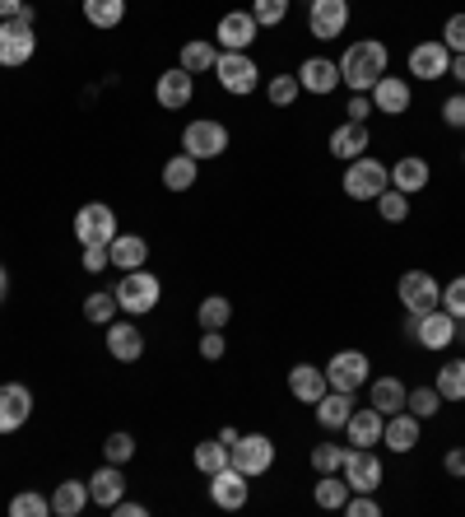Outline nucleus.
Here are the masks:
<instances>
[{
    "instance_id": "nucleus-13",
    "label": "nucleus",
    "mask_w": 465,
    "mask_h": 517,
    "mask_svg": "<svg viewBox=\"0 0 465 517\" xmlns=\"http://www.w3.org/2000/svg\"><path fill=\"white\" fill-rule=\"evenodd\" d=\"M372 364L363 350H340L331 354V364H326V382H331L335 392H359L363 382H368Z\"/></svg>"
},
{
    "instance_id": "nucleus-27",
    "label": "nucleus",
    "mask_w": 465,
    "mask_h": 517,
    "mask_svg": "<svg viewBox=\"0 0 465 517\" xmlns=\"http://www.w3.org/2000/svg\"><path fill=\"white\" fill-rule=\"evenodd\" d=\"M382 424H386V415L377 406L354 410V415H349V424H345L349 448H377V443H382Z\"/></svg>"
},
{
    "instance_id": "nucleus-7",
    "label": "nucleus",
    "mask_w": 465,
    "mask_h": 517,
    "mask_svg": "<svg viewBox=\"0 0 465 517\" xmlns=\"http://www.w3.org/2000/svg\"><path fill=\"white\" fill-rule=\"evenodd\" d=\"M182 150L191 154V159H219V154L228 150V126L224 122H210V117H196V122L182 131Z\"/></svg>"
},
{
    "instance_id": "nucleus-22",
    "label": "nucleus",
    "mask_w": 465,
    "mask_h": 517,
    "mask_svg": "<svg viewBox=\"0 0 465 517\" xmlns=\"http://www.w3.org/2000/svg\"><path fill=\"white\" fill-rule=\"evenodd\" d=\"M372 108L382 112V117H400V112H410V80H400V75H382V80L372 84Z\"/></svg>"
},
{
    "instance_id": "nucleus-50",
    "label": "nucleus",
    "mask_w": 465,
    "mask_h": 517,
    "mask_svg": "<svg viewBox=\"0 0 465 517\" xmlns=\"http://www.w3.org/2000/svg\"><path fill=\"white\" fill-rule=\"evenodd\" d=\"M442 122L452 126V131H465V94H452L442 103Z\"/></svg>"
},
{
    "instance_id": "nucleus-51",
    "label": "nucleus",
    "mask_w": 465,
    "mask_h": 517,
    "mask_svg": "<svg viewBox=\"0 0 465 517\" xmlns=\"http://www.w3.org/2000/svg\"><path fill=\"white\" fill-rule=\"evenodd\" d=\"M224 350H228V341H224V331H205L200 336V359H224Z\"/></svg>"
},
{
    "instance_id": "nucleus-48",
    "label": "nucleus",
    "mask_w": 465,
    "mask_h": 517,
    "mask_svg": "<svg viewBox=\"0 0 465 517\" xmlns=\"http://www.w3.org/2000/svg\"><path fill=\"white\" fill-rule=\"evenodd\" d=\"M442 42H447V52H465V14H452L447 24H442Z\"/></svg>"
},
{
    "instance_id": "nucleus-33",
    "label": "nucleus",
    "mask_w": 465,
    "mask_h": 517,
    "mask_svg": "<svg viewBox=\"0 0 465 517\" xmlns=\"http://www.w3.org/2000/svg\"><path fill=\"white\" fill-rule=\"evenodd\" d=\"M214 61H219V47H214V42H205V38L186 42V47H182V56H177V66H182L186 75H200V70H214Z\"/></svg>"
},
{
    "instance_id": "nucleus-31",
    "label": "nucleus",
    "mask_w": 465,
    "mask_h": 517,
    "mask_svg": "<svg viewBox=\"0 0 465 517\" xmlns=\"http://www.w3.org/2000/svg\"><path fill=\"white\" fill-rule=\"evenodd\" d=\"M200 182V159H191V154H173L168 164H163V187L168 191H191Z\"/></svg>"
},
{
    "instance_id": "nucleus-57",
    "label": "nucleus",
    "mask_w": 465,
    "mask_h": 517,
    "mask_svg": "<svg viewBox=\"0 0 465 517\" xmlns=\"http://www.w3.org/2000/svg\"><path fill=\"white\" fill-rule=\"evenodd\" d=\"M19 10H24V0H0V19H14Z\"/></svg>"
},
{
    "instance_id": "nucleus-10",
    "label": "nucleus",
    "mask_w": 465,
    "mask_h": 517,
    "mask_svg": "<svg viewBox=\"0 0 465 517\" xmlns=\"http://www.w3.org/2000/svg\"><path fill=\"white\" fill-rule=\"evenodd\" d=\"M396 299L405 313H428V308H438L442 303V285L433 280L428 271H405L396 285Z\"/></svg>"
},
{
    "instance_id": "nucleus-23",
    "label": "nucleus",
    "mask_w": 465,
    "mask_h": 517,
    "mask_svg": "<svg viewBox=\"0 0 465 517\" xmlns=\"http://www.w3.org/2000/svg\"><path fill=\"white\" fill-rule=\"evenodd\" d=\"M419 415H410V410H396V415H386V424H382V443L391 452H400V457H405V452H414L419 448Z\"/></svg>"
},
{
    "instance_id": "nucleus-5",
    "label": "nucleus",
    "mask_w": 465,
    "mask_h": 517,
    "mask_svg": "<svg viewBox=\"0 0 465 517\" xmlns=\"http://www.w3.org/2000/svg\"><path fill=\"white\" fill-rule=\"evenodd\" d=\"M117 215H112V205L103 201H89L75 210V238H80V247H107L112 238H117Z\"/></svg>"
},
{
    "instance_id": "nucleus-55",
    "label": "nucleus",
    "mask_w": 465,
    "mask_h": 517,
    "mask_svg": "<svg viewBox=\"0 0 465 517\" xmlns=\"http://www.w3.org/2000/svg\"><path fill=\"white\" fill-rule=\"evenodd\" d=\"M112 517H149V508L145 504H135V499H117V504L107 508Z\"/></svg>"
},
{
    "instance_id": "nucleus-3",
    "label": "nucleus",
    "mask_w": 465,
    "mask_h": 517,
    "mask_svg": "<svg viewBox=\"0 0 465 517\" xmlns=\"http://www.w3.org/2000/svg\"><path fill=\"white\" fill-rule=\"evenodd\" d=\"M345 196L349 201H377L386 187H391V168L382 164V159H368V154H359V159H349L345 164Z\"/></svg>"
},
{
    "instance_id": "nucleus-35",
    "label": "nucleus",
    "mask_w": 465,
    "mask_h": 517,
    "mask_svg": "<svg viewBox=\"0 0 465 517\" xmlns=\"http://www.w3.org/2000/svg\"><path fill=\"white\" fill-rule=\"evenodd\" d=\"M117 313H121V308H117V294H112V289H93V294H84V322L107 327Z\"/></svg>"
},
{
    "instance_id": "nucleus-4",
    "label": "nucleus",
    "mask_w": 465,
    "mask_h": 517,
    "mask_svg": "<svg viewBox=\"0 0 465 517\" xmlns=\"http://www.w3.org/2000/svg\"><path fill=\"white\" fill-rule=\"evenodd\" d=\"M405 336L424 350H447L456 341V317L447 308H428V313H405Z\"/></svg>"
},
{
    "instance_id": "nucleus-40",
    "label": "nucleus",
    "mask_w": 465,
    "mask_h": 517,
    "mask_svg": "<svg viewBox=\"0 0 465 517\" xmlns=\"http://www.w3.org/2000/svg\"><path fill=\"white\" fill-rule=\"evenodd\" d=\"M377 215H382L386 224H405V219H410V196L396 187H386L382 196H377Z\"/></svg>"
},
{
    "instance_id": "nucleus-32",
    "label": "nucleus",
    "mask_w": 465,
    "mask_h": 517,
    "mask_svg": "<svg viewBox=\"0 0 465 517\" xmlns=\"http://www.w3.org/2000/svg\"><path fill=\"white\" fill-rule=\"evenodd\" d=\"M368 396H372V406L382 410V415H396V410H405V396H410V387L386 373V378H377V382L368 387Z\"/></svg>"
},
{
    "instance_id": "nucleus-17",
    "label": "nucleus",
    "mask_w": 465,
    "mask_h": 517,
    "mask_svg": "<svg viewBox=\"0 0 465 517\" xmlns=\"http://www.w3.org/2000/svg\"><path fill=\"white\" fill-rule=\"evenodd\" d=\"M247 494H252V476H242L233 462H228L224 471H214V476H210V499L219 508H228V513L247 504Z\"/></svg>"
},
{
    "instance_id": "nucleus-53",
    "label": "nucleus",
    "mask_w": 465,
    "mask_h": 517,
    "mask_svg": "<svg viewBox=\"0 0 465 517\" xmlns=\"http://www.w3.org/2000/svg\"><path fill=\"white\" fill-rule=\"evenodd\" d=\"M442 471L461 480L465 476V448H447V457H442Z\"/></svg>"
},
{
    "instance_id": "nucleus-46",
    "label": "nucleus",
    "mask_w": 465,
    "mask_h": 517,
    "mask_svg": "<svg viewBox=\"0 0 465 517\" xmlns=\"http://www.w3.org/2000/svg\"><path fill=\"white\" fill-rule=\"evenodd\" d=\"M103 457H107L112 466H126V462L135 457V438H131V434H107Z\"/></svg>"
},
{
    "instance_id": "nucleus-39",
    "label": "nucleus",
    "mask_w": 465,
    "mask_h": 517,
    "mask_svg": "<svg viewBox=\"0 0 465 517\" xmlns=\"http://www.w3.org/2000/svg\"><path fill=\"white\" fill-rule=\"evenodd\" d=\"M442 392V401H465V359H452V364L438 368V382H433Z\"/></svg>"
},
{
    "instance_id": "nucleus-52",
    "label": "nucleus",
    "mask_w": 465,
    "mask_h": 517,
    "mask_svg": "<svg viewBox=\"0 0 465 517\" xmlns=\"http://www.w3.org/2000/svg\"><path fill=\"white\" fill-rule=\"evenodd\" d=\"M349 122H368V117H372V112H377V108H372V98L368 94H354V98H349Z\"/></svg>"
},
{
    "instance_id": "nucleus-6",
    "label": "nucleus",
    "mask_w": 465,
    "mask_h": 517,
    "mask_svg": "<svg viewBox=\"0 0 465 517\" xmlns=\"http://www.w3.org/2000/svg\"><path fill=\"white\" fill-rule=\"evenodd\" d=\"M214 75H219V84H224L228 94H256L261 89V66H256L247 52H219V61H214Z\"/></svg>"
},
{
    "instance_id": "nucleus-1",
    "label": "nucleus",
    "mask_w": 465,
    "mask_h": 517,
    "mask_svg": "<svg viewBox=\"0 0 465 517\" xmlns=\"http://www.w3.org/2000/svg\"><path fill=\"white\" fill-rule=\"evenodd\" d=\"M386 66H391L386 42L359 38V42H349L345 56H340V84H349L354 94H372V84L386 75Z\"/></svg>"
},
{
    "instance_id": "nucleus-56",
    "label": "nucleus",
    "mask_w": 465,
    "mask_h": 517,
    "mask_svg": "<svg viewBox=\"0 0 465 517\" xmlns=\"http://www.w3.org/2000/svg\"><path fill=\"white\" fill-rule=\"evenodd\" d=\"M447 75H456V84H465V52L452 56V66H447Z\"/></svg>"
},
{
    "instance_id": "nucleus-44",
    "label": "nucleus",
    "mask_w": 465,
    "mask_h": 517,
    "mask_svg": "<svg viewBox=\"0 0 465 517\" xmlns=\"http://www.w3.org/2000/svg\"><path fill=\"white\" fill-rule=\"evenodd\" d=\"M340 466H345V448H340V443H317V448H312V471H317V476H331Z\"/></svg>"
},
{
    "instance_id": "nucleus-26",
    "label": "nucleus",
    "mask_w": 465,
    "mask_h": 517,
    "mask_svg": "<svg viewBox=\"0 0 465 517\" xmlns=\"http://www.w3.org/2000/svg\"><path fill=\"white\" fill-rule=\"evenodd\" d=\"M107 261H112L117 271H140L149 261V243L140 233H117V238L107 243Z\"/></svg>"
},
{
    "instance_id": "nucleus-43",
    "label": "nucleus",
    "mask_w": 465,
    "mask_h": 517,
    "mask_svg": "<svg viewBox=\"0 0 465 517\" xmlns=\"http://www.w3.org/2000/svg\"><path fill=\"white\" fill-rule=\"evenodd\" d=\"M47 513H52V499L38 490H24L10 499V517H47Z\"/></svg>"
},
{
    "instance_id": "nucleus-18",
    "label": "nucleus",
    "mask_w": 465,
    "mask_h": 517,
    "mask_svg": "<svg viewBox=\"0 0 465 517\" xmlns=\"http://www.w3.org/2000/svg\"><path fill=\"white\" fill-rule=\"evenodd\" d=\"M298 84L317 98L335 94V89H340V61H331V56H307L303 66H298Z\"/></svg>"
},
{
    "instance_id": "nucleus-24",
    "label": "nucleus",
    "mask_w": 465,
    "mask_h": 517,
    "mask_svg": "<svg viewBox=\"0 0 465 517\" xmlns=\"http://www.w3.org/2000/svg\"><path fill=\"white\" fill-rule=\"evenodd\" d=\"M368 145H372L368 122H349V117H345V122H340V126L331 131V145H326V150H331L335 159H340V164H349V159H359V154L368 150Z\"/></svg>"
},
{
    "instance_id": "nucleus-14",
    "label": "nucleus",
    "mask_w": 465,
    "mask_h": 517,
    "mask_svg": "<svg viewBox=\"0 0 465 517\" xmlns=\"http://www.w3.org/2000/svg\"><path fill=\"white\" fill-rule=\"evenodd\" d=\"M33 415V392L24 382H0V434H19Z\"/></svg>"
},
{
    "instance_id": "nucleus-61",
    "label": "nucleus",
    "mask_w": 465,
    "mask_h": 517,
    "mask_svg": "<svg viewBox=\"0 0 465 517\" xmlns=\"http://www.w3.org/2000/svg\"><path fill=\"white\" fill-rule=\"evenodd\" d=\"M307 5H312V0H307Z\"/></svg>"
},
{
    "instance_id": "nucleus-60",
    "label": "nucleus",
    "mask_w": 465,
    "mask_h": 517,
    "mask_svg": "<svg viewBox=\"0 0 465 517\" xmlns=\"http://www.w3.org/2000/svg\"><path fill=\"white\" fill-rule=\"evenodd\" d=\"M10 299V271H5V266H0V303Z\"/></svg>"
},
{
    "instance_id": "nucleus-59",
    "label": "nucleus",
    "mask_w": 465,
    "mask_h": 517,
    "mask_svg": "<svg viewBox=\"0 0 465 517\" xmlns=\"http://www.w3.org/2000/svg\"><path fill=\"white\" fill-rule=\"evenodd\" d=\"M219 443H224V448H233V443H238V429H233V424H228V429H219Z\"/></svg>"
},
{
    "instance_id": "nucleus-15",
    "label": "nucleus",
    "mask_w": 465,
    "mask_h": 517,
    "mask_svg": "<svg viewBox=\"0 0 465 517\" xmlns=\"http://www.w3.org/2000/svg\"><path fill=\"white\" fill-rule=\"evenodd\" d=\"M256 19L252 10H228L224 19H219V28H214V38H219V52H247L256 42Z\"/></svg>"
},
{
    "instance_id": "nucleus-12",
    "label": "nucleus",
    "mask_w": 465,
    "mask_h": 517,
    "mask_svg": "<svg viewBox=\"0 0 465 517\" xmlns=\"http://www.w3.org/2000/svg\"><path fill=\"white\" fill-rule=\"evenodd\" d=\"M345 480H349V490L354 494H377L382 490V457L372 448H349L345 452Z\"/></svg>"
},
{
    "instance_id": "nucleus-21",
    "label": "nucleus",
    "mask_w": 465,
    "mask_h": 517,
    "mask_svg": "<svg viewBox=\"0 0 465 517\" xmlns=\"http://www.w3.org/2000/svg\"><path fill=\"white\" fill-rule=\"evenodd\" d=\"M447 66H452V52H447V42L442 38L410 47V75H419V80H442Z\"/></svg>"
},
{
    "instance_id": "nucleus-45",
    "label": "nucleus",
    "mask_w": 465,
    "mask_h": 517,
    "mask_svg": "<svg viewBox=\"0 0 465 517\" xmlns=\"http://www.w3.org/2000/svg\"><path fill=\"white\" fill-rule=\"evenodd\" d=\"M289 5H293V0H252V19L261 28H275V24H284Z\"/></svg>"
},
{
    "instance_id": "nucleus-28",
    "label": "nucleus",
    "mask_w": 465,
    "mask_h": 517,
    "mask_svg": "<svg viewBox=\"0 0 465 517\" xmlns=\"http://www.w3.org/2000/svg\"><path fill=\"white\" fill-rule=\"evenodd\" d=\"M428 177H433V168H428V159H419V154H405V159L391 164V187L405 191V196H419V191L428 187Z\"/></svg>"
},
{
    "instance_id": "nucleus-19",
    "label": "nucleus",
    "mask_w": 465,
    "mask_h": 517,
    "mask_svg": "<svg viewBox=\"0 0 465 517\" xmlns=\"http://www.w3.org/2000/svg\"><path fill=\"white\" fill-rule=\"evenodd\" d=\"M154 98H159V108H168V112L186 108V103L196 98V75H186L182 66L163 70V75H159V84H154Z\"/></svg>"
},
{
    "instance_id": "nucleus-36",
    "label": "nucleus",
    "mask_w": 465,
    "mask_h": 517,
    "mask_svg": "<svg viewBox=\"0 0 465 517\" xmlns=\"http://www.w3.org/2000/svg\"><path fill=\"white\" fill-rule=\"evenodd\" d=\"M80 5L93 28H117L126 19V0H80Z\"/></svg>"
},
{
    "instance_id": "nucleus-30",
    "label": "nucleus",
    "mask_w": 465,
    "mask_h": 517,
    "mask_svg": "<svg viewBox=\"0 0 465 517\" xmlns=\"http://www.w3.org/2000/svg\"><path fill=\"white\" fill-rule=\"evenodd\" d=\"M89 480H61L52 494V513L56 517H80L84 508H89Z\"/></svg>"
},
{
    "instance_id": "nucleus-34",
    "label": "nucleus",
    "mask_w": 465,
    "mask_h": 517,
    "mask_svg": "<svg viewBox=\"0 0 465 517\" xmlns=\"http://www.w3.org/2000/svg\"><path fill=\"white\" fill-rule=\"evenodd\" d=\"M196 322H200L205 331H224L228 322H233V299H224V294H210V299H200Z\"/></svg>"
},
{
    "instance_id": "nucleus-2",
    "label": "nucleus",
    "mask_w": 465,
    "mask_h": 517,
    "mask_svg": "<svg viewBox=\"0 0 465 517\" xmlns=\"http://www.w3.org/2000/svg\"><path fill=\"white\" fill-rule=\"evenodd\" d=\"M117 308L126 317H145V313H154L159 308V299H163V285H159V275L154 271H121V280H117Z\"/></svg>"
},
{
    "instance_id": "nucleus-42",
    "label": "nucleus",
    "mask_w": 465,
    "mask_h": 517,
    "mask_svg": "<svg viewBox=\"0 0 465 517\" xmlns=\"http://www.w3.org/2000/svg\"><path fill=\"white\" fill-rule=\"evenodd\" d=\"M405 410L419 415V420H433V415L442 410V392H438V387H414V392L405 396Z\"/></svg>"
},
{
    "instance_id": "nucleus-37",
    "label": "nucleus",
    "mask_w": 465,
    "mask_h": 517,
    "mask_svg": "<svg viewBox=\"0 0 465 517\" xmlns=\"http://www.w3.org/2000/svg\"><path fill=\"white\" fill-rule=\"evenodd\" d=\"M191 462H196L200 476H214V471H224L233 457H228V448L219 443V438H205V443H196V452H191Z\"/></svg>"
},
{
    "instance_id": "nucleus-54",
    "label": "nucleus",
    "mask_w": 465,
    "mask_h": 517,
    "mask_svg": "<svg viewBox=\"0 0 465 517\" xmlns=\"http://www.w3.org/2000/svg\"><path fill=\"white\" fill-rule=\"evenodd\" d=\"M103 266H112V261H107V247H84V271L98 275Z\"/></svg>"
},
{
    "instance_id": "nucleus-9",
    "label": "nucleus",
    "mask_w": 465,
    "mask_h": 517,
    "mask_svg": "<svg viewBox=\"0 0 465 517\" xmlns=\"http://www.w3.org/2000/svg\"><path fill=\"white\" fill-rule=\"evenodd\" d=\"M38 52V33L19 19H0V66L14 70V66H28Z\"/></svg>"
},
{
    "instance_id": "nucleus-47",
    "label": "nucleus",
    "mask_w": 465,
    "mask_h": 517,
    "mask_svg": "<svg viewBox=\"0 0 465 517\" xmlns=\"http://www.w3.org/2000/svg\"><path fill=\"white\" fill-rule=\"evenodd\" d=\"M438 308H447V313L461 322V317H465V275H456L452 285H442V303H438Z\"/></svg>"
},
{
    "instance_id": "nucleus-8",
    "label": "nucleus",
    "mask_w": 465,
    "mask_h": 517,
    "mask_svg": "<svg viewBox=\"0 0 465 517\" xmlns=\"http://www.w3.org/2000/svg\"><path fill=\"white\" fill-rule=\"evenodd\" d=\"M228 457H233V466H238L242 476L256 480L275 466V443H270L266 434H238V443L228 448Z\"/></svg>"
},
{
    "instance_id": "nucleus-58",
    "label": "nucleus",
    "mask_w": 465,
    "mask_h": 517,
    "mask_svg": "<svg viewBox=\"0 0 465 517\" xmlns=\"http://www.w3.org/2000/svg\"><path fill=\"white\" fill-rule=\"evenodd\" d=\"M14 19H19V24H28V28H33V24H38V10H33V5H24V10L14 14Z\"/></svg>"
},
{
    "instance_id": "nucleus-49",
    "label": "nucleus",
    "mask_w": 465,
    "mask_h": 517,
    "mask_svg": "<svg viewBox=\"0 0 465 517\" xmlns=\"http://www.w3.org/2000/svg\"><path fill=\"white\" fill-rule=\"evenodd\" d=\"M345 513H349V517H377V513H382V504H377L372 494H349V499H345Z\"/></svg>"
},
{
    "instance_id": "nucleus-29",
    "label": "nucleus",
    "mask_w": 465,
    "mask_h": 517,
    "mask_svg": "<svg viewBox=\"0 0 465 517\" xmlns=\"http://www.w3.org/2000/svg\"><path fill=\"white\" fill-rule=\"evenodd\" d=\"M312 410H317V424H321V429H345L349 415H354V392H335V387H331V392L321 396Z\"/></svg>"
},
{
    "instance_id": "nucleus-38",
    "label": "nucleus",
    "mask_w": 465,
    "mask_h": 517,
    "mask_svg": "<svg viewBox=\"0 0 465 517\" xmlns=\"http://www.w3.org/2000/svg\"><path fill=\"white\" fill-rule=\"evenodd\" d=\"M349 494H354V490H349V480H345V476H335V471H331V476H321V480H317L312 499H317V508H345Z\"/></svg>"
},
{
    "instance_id": "nucleus-20",
    "label": "nucleus",
    "mask_w": 465,
    "mask_h": 517,
    "mask_svg": "<svg viewBox=\"0 0 465 517\" xmlns=\"http://www.w3.org/2000/svg\"><path fill=\"white\" fill-rule=\"evenodd\" d=\"M326 392H331V382H326V368H317V364H293V368H289V396H293V401H303V406H317Z\"/></svg>"
},
{
    "instance_id": "nucleus-25",
    "label": "nucleus",
    "mask_w": 465,
    "mask_h": 517,
    "mask_svg": "<svg viewBox=\"0 0 465 517\" xmlns=\"http://www.w3.org/2000/svg\"><path fill=\"white\" fill-rule=\"evenodd\" d=\"M89 499L98 508H112L117 499H126V476H121V466L103 462L98 471H93V476H89Z\"/></svg>"
},
{
    "instance_id": "nucleus-11",
    "label": "nucleus",
    "mask_w": 465,
    "mask_h": 517,
    "mask_svg": "<svg viewBox=\"0 0 465 517\" xmlns=\"http://www.w3.org/2000/svg\"><path fill=\"white\" fill-rule=\"evenodd\" d=\"M307 28H312V38H317V42L345 38L349 0H312V5H307Z\"/></svg>"
},
{
    "instance_id": "nucleus-41",
    "label": "nucleus",
    "mask_w": 465,
    "mask_h": 517,
    "mask_svg": "<svg viewBox=\"0 0 465 517\" xmlns=\"http://www.w3.org/2000/svg\"><path fill=\"white\" fill-rule=\"evenodd\" d=\"M298 94H303V84H298V75H270L266 98L275 103V108H293V103H298Z\"/></svg>"
},
{
    "instance_id": "nucleus-16",
    "label": "nucleus",
    "mask_w": 465,
    "mask_h": 517,
    "mask_svg": "<svg viewBox=\"0 0 465 517\" xmlns=\"http://www.w3.org/2000/svg\"><path fill=\"white\" fill-rule=\"evenodd\" d=\"M103 341H107V354L117 359V364H135L140 354H145V331L135 327V322H107L103 327Z\"/></svg>"
}]
</instances>
